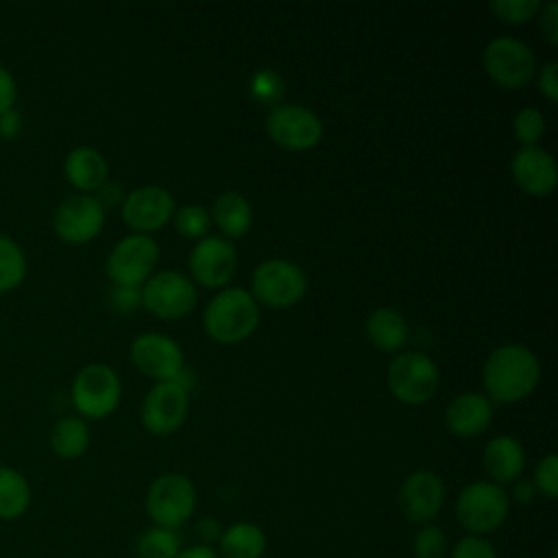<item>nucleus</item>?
I'll return each instance as SVG.
<instances>
[{
  "instance_id": "f257e3e1",
  "label": "nucleus",
  "mask_w": 558,
  "mask_h": 558,
  "mask_svg": "<svg viewBox=\"0 0 558 558\" xmlns=\"http://www.w3.org/2000/svg\"><path fill=\"white\" fill-rule=\"evenodd\" d=\"M541 379V364L532 349L519 342L497 347L484 362L482 386L490 403L523 401Z\"/></svg>"
},
{
  "instance_id": "f03ea898",
  "label": "nucleus",
  "mask_w": 558,
  "mask_h": 558,
  "mask_svg": "<svg viewBox=\"0 0 558 558\" xmlns=\"http://www.w3.org/2000/svg\"><path fill=\"white\" fill-rule=\"evenodd\" d=\"M259 325V305L244 288H222L203 312L205 333L220 344L246 340Z\"/></svg>"
},
{
  "instance_id": "7ed1b4c3",
  "label": "nucleus",
  "mask_w": 558,
  "mask_h": 558,
  "mask_svg": "<svg viewBox=\"0 0 558 558\" xmlns=\"http://www.w3.org/2000/svg\"><path fill=\"white\" fill-rule=\"evenodd\" d=\"M508 514L510 495L490 480H475L456 497V519L466 534L488 536L506 523Z\"/></svg>"
},
{
  "instance_id": "20e7f679",
  "label": "nucleus",
  "mask_w": 558,
  "mask_h": 558,
  "mask_svg": "<svg viewBox=\"0 0 558 558\" xmlns=\"http://www.w3.org/2000/svg\"><path fill=\"white\" fill-rule=\"evenodd\" d=\"M196 510V486L183 473H161L146 490V514L153 525L179 530Z\"/></svg>"
},
{
  "instance_id": "39448f33",
  "label": "nucleus",
  "mask_w": 558,
  "mask_h": 558,
  "mask_svg": "<svg viewBox=\"0 0 558 558\" xmlns=\"http://www.w3.org/2000/svg\"><path fill=\"white\" fill-rule=\"evenodd\" d=\"M122 397V384L118 373L102 362H92L83 366L70 388V399L81 418H107L113 414Z\"/></svg>"
},
{
  "instance_id": "423d86ee",
  "label": "nucleus",
  "mask_w": 558,
  "mask_h": 558,
  "mask_svg": "<svg viewBox=\"0 0 558 558\" xmlns=\"http://www.w3.org/2000/svg\"><path fill=\"white\" fill-rule=\"evenodd\" d=\"M386 384L395 399L405 405L427 403L440 384L436 362L423 351H401L386 371Z\"/></svg>"
},
{
  "instance_id": "0eeeda50",
  "label": "nucleus",
  "mask_w": 558,
  "mask_h": 558,
  "mask_svg": "<svg viewBox=\"0 0 558 558\" xmlns=\"http://www.w3.org/2000/svg\"><path fill=\"white\" fill-rule=\"evenodd\" d=\"M484 72L504 89H521L536 74V54L534 50L517 37L497 35L493 37L482 52Z\"/></svg>"
},
{
  "instance_id": "6e6552de",
  "label": "nucleus",
  "mask_w": 558,
  "mask_h": 558,
  "mask_svg": "<svg viewBox=\"0 0 558 558\" xmlns=\"http://www.w3.org/2000/svg\"><path fill=\"white\" fill-rule=\"evenodd\" d=\"M305 290L307 277L303 268L283 257L264 259L251 277V296L266 307H290L305 296Z\"/></svg>"
},
{
  "instance_id": "1a4fd4ad",
  "label": "nucleus",
  "mask_w": 558,
  "mask_h": 558,
  "mask_svg": "<svg viewBox=\"0 0 558 558\" xmlns=\"http://www.w3.org/2000/svg\"><path fill=\"white\" fill-rule=\"evenodd\" d=\"M157 262V242L150 235L129 233L111 246L105 259V272L113 286L142 288V283L155 272Z\"/></svg>"
},
{
  "instance_id": "9d476101",
  "label": "nucleus",
  "mask_w": 558,
  "mask_h": 558,
  "mask_svg": "<svg viewBox=\"0 0 558 558\" xmlns=\"http://www.w3.org/2000/svg\"><path fill=\"white\" fill-rule=\"evenodd\" d=\"M142 305L163 320L185 318L196 305L194 281L179 270L153 272L140 288Z\"/></svg>"
},
{
  "instance_id": "9b49d317",
  "label": "nucleus",
  "mask_w": 558,
  "mask_h": 558,
  "mask_svg": "<svg viewBox=\"0 0 558 558\" xmlns=\"http://www.w3.org/2000/svg\"><path fill=\"white\" fill-rule=\"evenodd\" d=\"M266 133L286 150H310L323 140V122L310 107L279 102L266 113Z\"/></svg>"
},
{
  "instance_id": "f8f14e48",
  "label": "nucleus",
  "mask_w": 558,
  "mask_h": 558,
  "mask_svg": "<svg viewBox=\"0 0 558 558\" xmlns=\"http://www.w3.org/2000/svg\"><path fill=\"white\" fill-rule=\"evenodd\" d=\"M105 227V207L94 194H70L52 211L54 235L72 246L92 242Z\"/></svg>"
},
{
  "instance_id": "ddd939ff",
  "label": "nucleus",
  "mask_w": 558,
  "mask_h": 558,
  "mask_svg": "<svg viewBox=\"0 0 558 558\" xmlns=\"http://www.w3.org/2000/svg\"><path fill=\"white\" fill-rule=\"evenodd\" d=\"M447 499L445 482L438 473L429 469H416L412 471L399 486L397 493V506L399 512L416 525L432 523Z\"/></svg>"
},
{
  "instance_id": "4468645a",
  "label": "nucleus",
  "mask_w": 558,
  "mask_h": 558,
  "mask_svg": "<svg viewBox=\"0 0 558 558\" xmlns=\"http://www.w3.org/2000/svg\"><path fill=\"white\" fill-rule=\"evenodd\" d=\"M190 410V390L179 381H157L144 397L140 418L153 436H168L177 432Z\"/></svg>"
},
{
  "instance_id": "2eb2a0df",
  "label": "nucleus",
  "mask_w": 558,
  "mask_h": 558,
  "mask_svg": "<svg viewBox=\"0 0 558 558\" xmlns=\"http://www.w3.org/2000/svg\"><path fill=\"white\" fill-rule=\"evenodd\" d=\"M129 355L133 366L155 381H174L185 368V357L179 342L157 331L135 336Z\"/></svg>"
},
{
  "instance_id": "dca6fc26",
  "label": "nucleus",
  "mask_w": 558,
  "mask_h": 558,
  "mask_svg": "<svg viewBox=\"0 0 558 558\" xmlns=\"http://www.w3.org/2000/svg\"><path fill=\"white\" fill-rule=\"evenodd\" d=\"M174 198L161 185H142L131 190L122 198V222L131 233L150 235L153 231L163 229L174 216Z\"/></svg>"
},
{
  "instance_id": "f3484780",
  "label": "nucleus",
  "mask_w": 558,
  "mask_h": 558,
  "mask_svg": "<svg viewBox=\"0 0 558 558\" xmlns=\"http://www.w3.org/2000/svg\"><path fill=\"white\" fill-rule=\"evenodd\" d=\"M190 279L205 288H222L235 275L238 253L235 246L222 235H205L187 255Z\"/></svg>"
},
{
  "instance_id": "a211bd4d",
  "label": "nucleus",
  "mask_w": 558,
  "mask_h": 558,
  "mask_svg": "<svg viewBox=\"0 0 558 558\" xmlns=\"http://www.w3.org/2000/svg\"><path fill=\"white\" fill-rule=\"evenodd\" d=\"M510 174L530 196H549L558 183L556 159L543 146H521L510 159Z\"/></svg>"
},
{
  "instance_id": "6ab92c4d",
  "label": "nucleus",
  "mask_w": 558,
  "mask_h": 558,
  "mask_svg": "<svg viewBox=\"0 0 558 558\" xmlns=\"http://www.w3.org/2000/svg\"><path fill=\"white\" fill-rule=\"evenodd\" d=\"M493 403L484 392H460L445 408V425L458 438H473L488 429Z\"/></svg>"
},
{
  "instance_id": "aec40b11",
  "label": "nucleus",
  "mask_w": 558,
  "mask_h": 558,
  "mask_svg": "<svg viewBox=\"0 0 558 558\" xmlns=\"http://www.w3.org/2000/svg\"><path fill=\"white\" fill-rule=\"evenodd\" d=\"M482 464L490 482L499 486L512 484L523 475L525 449L514 436L499 434L486 442L482 451Z\"/></svg>"
},
{
  "instance_id": "412c9836",
  "label": "nucleus",
  "mask_w": 558,
  "mask_h": 558,
  "mask_svg": "<svg viewBox=\"0 0 558 558\" xmlns=\"http://www.w3.org/2000/svg\"><path fill=\"white\" fill-rule=\"evenodd\" d=\"M63 174L78 194H94L109 177L105 155L94 146H74L63 159Z\"/></svg>"
},
{
  "instance_id": "4be33fe9",
  "label": "nucleus",
  "mask_w": 558,
  "mask_h": 558,
  "mask_svg": "<svg viewBox=\"0 0 558 558\" xmlns=\"http://www.w3.org/2000/svg\"><path fill=\"white\" fill-rule=\"evenodd\" d=\"M368 342L381 351V353H399L408 338H410V327L405 316L397 307H375L364 325Z\"/></svg>"
},
{
  "instance_id": "5701e85b",
  "label": "nucleus",
  "mask_w": 558,
  "mask_h": 558,
  "mask_svg": "<svg viewBox=\"0 0 558 558\" xmlns=\"http://www.w3.org/2000/svg\"><path fill=\"white\" fill-rule=\"evenodd\" d=\"M211 222L218 227L225 240H238L248 233L253 225V207L248 198H244L235 190L220 192L209 209Z\"/></svg>"
},
{
  "instance_id": "b1692460",
  "label": "nucleus",
  "mask_w": 558,
  "mask_h": 558,
  "mask_svg": "<svg viewBox=\"0 0 558 558\" xmlns=\"http://www.w3.org/2000/svg\"><path fill=\"white\" fill-rule=\"evenodd\" d=\"M218 558H262L266 554V532L253 521L227 525L216 543Z\"/></svg>"
},
{
  "instance_id": "393cba45",
  "label": "nucleus",
  "mask_w": 558,
  "mask_h": 558,
  "mask_svg": "<svg viewBox=\"0 0 558 558\" xmlns=\"http://www.w3.org/2000/svg\"><path fill=\"white\" fill-rule=\"evenodd\" d=\"M48 442L57 458L76 460L87 451L92 442V432L85 418H81L78 414H68L52 423Z\"/></svg>"
},
{
  "instance_id": "a878e982",
  "label": "nucleus",
  "mask_w": 558,
  "mask_h": 558,
  "mask_svg": "<svg viewBox=\"0 0 558 558\" xmlns=\"http://www.w3.org/2000/svg\"><path fill=\"white\" fill-rule=\"evenodd\" d=\"M33 501L28 477L9 464H0V521L22 519Z\"/></svg>"
},
{
  "instance_id": "bb28decb",
  "label": "nucleus",
  "mask_w": 558,
  "mask_h": 558,
  "mask_svg": "<svg viewBox=\"0 0 558 558\" xmlns=\"http://www.w3.org/2000/svg\"><path fill=\"white\" fill-rule=\"evenodd\" d=\"M26 253L11 235L0 233V294L20 288L26 279Z\"/></svg>"
},
{
  "instance_id": "cd10ccee",
  "label": "nucleus",
  "mask_w": 558,
  "mask_h": 558,
  "mask_svg": "<svg viewBox=\"0 0 558 558\" xmlns=\"http://www.w3.org/2000/svg\"><path fill=\"white\" fill-rule=\"evenodd\" d=\"M181 536L177 530L150 525L135 541L137 558H174L181 549Z\"/></svg>"
},
{
  "instance_id": "c85d7f7f",
  "label": "nucleus",
  "mask_w": 558,
  "mask_h": 558,
  "mask_svg": "<svg viewBox=\"0 0 558 558\" xmlns=\"http://www.w3.org/2000/svg\"><path fill=\"white\" fill-rule=\"evenodd\" d=\"M172 218H174V229L187 240H203L205 235H209L211 218L205 205H198V203L181 205L174 209Z\"/></svg>"
},
{
  "instance_id": "c756f323",
  "label": "nucleus",
  "mask_w": 558,
  "mask_h": 558,
  "mask_svg": "<svg viewBox=\"0 0 558 558\" xmlns=\"http://www.w3.org/2000/svg\"><path fill=\"white\" fill-rule=\"evenodd\" d=\"M248 92L251 96L259 102V105H268L275 107L281 102L283 92H286V83L281 78L279 72H275L272 68H262L251 76L248 83Z\"/></svg>"
},
{
  "instance_id": "7c9ffc66",
  "label": "nucleus",
  "mask_w": 558,
  "mask_h": 558,
  "mask_svg": "<svg viewBox=\"0 0 558 558\" xmlns=\"http://www.w3.org/2000/svg\"><path fill=\"white\" fill-rule=\"evenodd\" d=\"M545 116L536 107H523L512 118V133L521 146H538V140L545 135Z\"/></svg>"
},
{
  "instance_id": "2f4dec72",
  "label": "nucleus",
  "mask_w": 558,
  "mask_h": 558,
  "mask_svg": "<svg viewBox=\"0 0 558 558\" xmlns=\"http://www.w3.org/2000/svg\"><path fill=\"white\" fill-rule=\"evenodd\" d=\"M449 538L442 527L427 523L412 536V556L414 558H447Z\"/></svg>"
},
{
  "instance_id": "473e14b6",
  "label": "nucleus",
  "mask_w": 558,
  "mask_h": 558,
  "mask_svg": "<svg viewBox=\"0 0 558 558\" xmlns=\"http://www.w3.org/2000/svg\"><path fill=\"white\" fill-rule=\"evenodd\" d=\"M488 9L501 22L523 24L536 17V13L541 11V2L538 0H493L488 2Z\"/></svg>"
},
{
  "instance_id": "72a5a7b5",
  "label": "nucleus",
  "mask_w": 558,
  "mask_h": 558,
  "mask_svg": "<svg viewBox=\"0 0 558 558\" xmlns=\"http://www.w3.org/2000/svg\"><path fill=\"white\" fill-rule=\"evenodd\" d=\"M536 488V493H541L547 499H556L558 497V458L556 453H545L532 473L530 480Z\"/></svg>"
},
{
  "instance_id": "f704fd0d",
  "label": "nucleus",
  "mask_w": 558,
  "mask_h": 558,
  "mask_svg": "<svg viewBox=\"0 0 558 558\" xmlns=\"http://www.w3.org/2000/svg\"><path fill=\"white\" fill-rule=\"evenodd\" d=\"M447 558H499L495 545L486 536L464 534L453 547H449Z\"/></svg>"
},
{
  "instance_id": "c9c22d12",
  "label": "nucleus",
  "mask_w": 558,
  "mask_h": 558,
  "mask_svg": "<svg viewBox=\"0 0 558 558\" xmlns=\"http://www.w3.org/2000/svg\"><path fill=\"white\" fill-rule=\"evenodd\" d=\"M142 303V294L140 288H131V286H113L109 292V305L116 312L129 314L133 312L137 305Z\"/></svg>"
},
{
  "instance_id": "e433bc0d",
  "label": "nucleus",
  "mask_w": 558,
  "mask_h": 558,
  "mask_svg": "<svg viewBox=\"0 0 558 558\" xmlns=\"http://www.w3.org/2000/svg\"><path fill=\"white\" fill-rule=\"evenodd\" d=\"M536 85H538V92L549 102H556V98H558V63L554 59L541 65V70L536 74Z\"/></svg>"
},
{
  "instance_id": "4c0bfd02",
  "label": "nucleus",
  "mask_w": 558,
  "mask_h": 558,
  "mask_svg": "<svg viewBox=\"0 0 558 558\" xmlns=\"http://www.w3.org/2000/svg\"><path fill=\"white\" fill-rule=\"evenodd\" d=\"M538 28L545 35V39L556 46L558 44V4L549 0L547 4H541V11L536 13Z\"/></svg>"
},
{
  "instance_id": "58836bf2",
  "label": "nucleus",
  "mask_w": 558,
  "mask_h": 558,
  "mask_svg": "<svg viewBox=\"0 0 558 558\" xmlns=\"http://www.w3.org/2000/svg\"><path fill=\"white\" fill-rule=\"evenodd\" d=\"M17 102V81L13 72L0 63V113L15 109Z\"/></svg>"
},
{
  "instance_id": "ea45409f",
  "label": "nucleus",
  "mask_w": 558,
  "mask_h": 558,
  "mask_svg": "<svg viewBox=\"0 0 558 558\" xmlns=\"http://www.w3.org/2000/svg\"><path fill=\"white\" fill-rule=\"evenodd\" d=\"M225 525L216 519V517H201L196 523H194V534L198 538V543L203 545H216L220 534H222Z\"/></svg>"
},
{
  "instance_id": "a19ab883",
  "label": "nucleus",
  "mask_w": 558,
  "mask_h": 558,
  "mask_svg": "<svg viewBox=\"0 0 558 558\" xmlns=\"http://www.w3.org/2000/svg\"><path fill=\"white\" fill-rule=\"evenodd\" d=\"M24 129V118L17 109L0 113V140H15Z\"/></svg>"
},
{
  "instance_id": "79ce46f5",
  "label": "nucleus",
  "mask_w": 558,
  "mask_h": 558,
  "mask_svg": "<svg viewBox=\"0 0 558 558\" xmlns=\"http://www.w3.org/2000/svg\"><path fill=\"white\" fill-rule=\"evenodd\" d=\"M174 558H218L216 547L203 545V543H192L187 547H181Z\"/></svg>"
},
{
  "instance_id": "37998d69",
  "label": "nucleus",
  "mask_w": 558,
  "mask_h": 558,
  "mask_svg": "<svg viewBox=\"0 0 558 558\" xmlns=\"http://www.w3.org/2000/svg\"><path fill=\"white\" fill-rule=\"evenodd\" d=\"M512 484H514V486H512V497H514L519 504H530V501L534 499L536 488H534V484H532L530 480L519 477V480L512 482Z\"/></svg>"
},
{
  "instance_id": "c03bdc74",
  "label": "nucleus",
  "mask_w": 558,
  "mask_h": 558,
  "mask_svg": "<svg viewBox=\"0 0 558 558\" xmlns=\"http://www.w3.org/2000/svg\"><path fill=\"white\" fill-rule=\"evenodd\" d=\"M0 142H2V140H0Z\"/></svg>"
}]
</instances>
